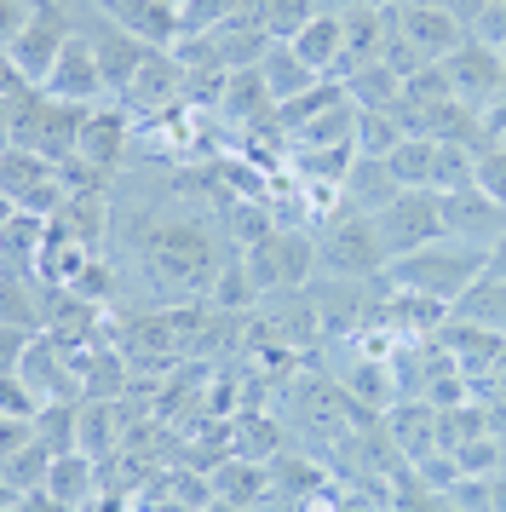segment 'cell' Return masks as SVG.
<instances>
[{
  "label": "cell",
  "mask_w": 506,
  "mask_h": 512,
  "mask_svg": "<svg viewBox=\"0 0 506 512\" xmlns=\"http://www.w3.org/2000/svg\"><path fill=\"white\" fill-rule=\"evenodd\" d=\"M87 104H69V98H52L41 87V98L23 110L18 121H6V144H23V150H35L46 162H75L81 156V133H87Z\"/></svg>",
  "instance_id": "cell-2"
},
{
  "label": "cell",
  "mask_w": 506,
  "mask_h": 512,
  "mask_svg": "<svg viewBox=\"0 0 506 512\" xmlns=\"http://www.w3.org/2000/svg\"><path fill=\"white\" fill-rule=\"evenodd\" d=\"M374 219H380V236H386L391 259L420 254V248H432L437 236L449 231L443 196H432V190H397V202H391V208H380Z\"/></svg>",
  "instance_id": "cell-7"
},
{
  "label": "cell",
  "mask_w": 506,
  "mask_h": 512,
  "mask_svg": "<svg viewBox=\"0 0 506 512\" xmlns=\"http://www.w3.org/2000/svg\"><path fill=\"white\" fill-rule=\"evenodd\" d=\"M294 52L311 64L317 75H340V58H345V18L340 12H322L294 35Z\"/></svg>",
  "instance_id": "cell-21"
},
{
  "label": "cell",
  "mask_w": 506,
  "mask_h": 512,
  "mask_svg": "<svg viewBox=\"0 0 506 512\" xmlns=\"http://www.w3.org/2000/svg\"><path fill=\"white\" fill-rule=\"evenodd\" d=\"M81 449H87L92 461H110L115 449H121V409L115 403H104V397L81 403Z\"/></svg>",
  "instance_id": "cell-27"
},
{
  "label": "cell",
  "mask_w": 506,
  "mask_h": 512,
  "mask_svg": "<svg viewBox=\"0 0 506 512\" xmlns=\"http://www.w3.org/2000/svg\"><path fill=\"white\" fill-rule=\"evenodd\" d=\"M317 259H322L328 277L368 282L391 259V248H386V236H380V219H374V213L340 208V219H328V231H322V242H317Z\"/></svg>",
  "instance_id": "cell-3"
},
{
  "label": "cell",
  "mask_w": 506,
  "mask_h": 512,
  "mask_svg": "<svg viewBox=\"0 0 506 512\" xmlns=\"http://www.w3.org/2000/svg\"><path fill=\"white\" fill-rule=\"evenodd\" d=\"M127 133H133V110L115 104V110H92L87 116V133H81V162L98 167L110 179L121 167V150H127Z\"/></svg>",
  "instance_id": "cell-16"
},
{
  "label": "cell",
  "mask_w": 506,
  "mask_h": 512,
  "mask_svg": "<svg viewBox=\"0 0 506 512\" xmlns=\"http://www.w3.org/2000/svg\"><path fill=\"white\" fill-rule=\"evenodd\" d=\"M345 93H351L357 110H397V98H403V75L380 58V64H363L357 75H345Z\"/></svg>",
  "instance_id": "cell-26"
},
{
  "label": "cell",
  "mask_w": 506,
  "mask_h": 512,
  "mask_svg": "<svg viewBox=\"0 0 506 512\" xmlns=\"http://www.w3.org/2000/svg\"><path fill=\"white\" fill-rule=\"evenodd\" d=\"M271 52V35L265 29H248V24H219V29H202V35H184L173 58L184 70H219V75H242V70H259Z\"/></svg>",
  "instance_id": "cell-4"
},
{
  "label": "cell",
  "mask_w": 506,
  "mask_h": 512,
  "mask_svg": "<svg viewBox=\"0 0 506 512\" xmlns=\"http://www.w3.org/2000/svg\"><path fill=\"white\" fill-rule=\"evenodd\" d=\"M483 277V254L478 248H420V254L397 259V288L432 294V300H460L472 282Z\"/></svg>",
  "instance_id": "cell-5"
},
{
  "label": "cell",
  "mask_w": 506,
  "mask_h": 512,
  "mask_svg": "<svg viewBox=\"0 0 506 512\" xmlns=\"http://www.w3.org/2000/svg\"><path fill=\"white\" fill-rule=\"evenodd\" d=\"M397 29L409 35V47L426 58V64H443V58H455L466 41H472V29L460 24L449 6H397Z\"/></svg>",
  "instance_id": "cell-9"
},
{
  "label": "cell",
  "mask_w": 506,
  "mask_h": 512,
  "mask_svg": "<svg viewBox=\"0 0 506 512\" xmlns=\"http://www.w3.org/2000/svg\"><path fill=\"white\" fill-rule=\"evenodd\" d=\"M87 41H92V58H98V70H104V87H110V93H127V87H133V75L144 70V58L156 52V47H144L138 35H127L121 24H110V18H104V24H92Z\"/></svg>",
  "instance_id": "cell-12"
},
{
  "label": "cell",
  "mask_w": 506,
  "mask_h": 512,
  "mask_svg": "<svg viewBox=\"0 0 506 512\" xmlns=\"http://www.w3.org/2000/svg\"><path fill=\"white\" fill-rule=\"evenodd\" d=\"M478 190L483 196H495V202L506 208V150H495V144L478 156Z\"/></svg>",
  "instance_id": "cell-36"
},
{
  "label": "cell",
  "mask_w": 506,
  "mask_h": 512,
  "mask_svg": "<svg viewBox=\"0 0 506 512\" xmlns=\"http://www.w3.org/2000/svg\"><path fill=\"white\" fill-rule=\"evenodd\" d=\"M460 317H466V323H495L506 334V277L501 271H489V282H472V288H466V294H460Z\"/></svg>",
  "instance_id": "cell-32"
},
{
  "label": "cell",
  "mask_w": 506,
  "mask_h": 512,
  "mask_svg": "<svg viewBox=\"0 0 506 512\" xmlns=\"http://www.w3.org/2000/svg\"><path fill=\"white\" fill-rule=\"evenodd\" d=\"M328 6L322 0H242V12H236V24L248 29H265L271 41H294L299 29L311 24V18H322Z\"/></svg>",
  "instance_id": "cell-17"
},
{
  "label": "cell",
  "mask_w": 506,
  "mask_h": 512,
  "mask_svg": "<svg viewBox=\"0 0 506 512\" xmlns=\"http://www.w3.org/2000/svg\"><path fill=\"white\" fill-rule=\"evenodd\" d=\"M328 484V466L317 461V455H299V449H282L271 461V489L276 495H294V501H305L311 489Z\"/></svg>",
  "instance_id": "cell-28"
},
{
  "label": "cell",
  "mask_w": 506,
  "mask_h": 512,
  "mask_svg": "<svg viewBox=\"0 0 506 512\" xmlns=\"http://www.w3.org/2000/svg\"><path fill=\"white\" fill-rule=\"evenodd\" d=\"M98 461H92L87 449H69V455H58L52 461V472H46V489L58 495V501H69V507H81V501H92L98 495Z\"/></svg>",
  "instance_id": "cell-23"
},
{
  "label": "cell",
  "mask_w": 506,
  "mask_h": 512,
  "mask_svg": "<svg viewBox=\"0 0 506 512\" xmlns=\"http://www.w3.org/2000/svg\"><path fill=\"white\" fill-rule=\"evenodd\" d=\"M207 512H248V507H230V501H213Z\"/></svg>",
  "instance_id": "cell-40"
},
{
  "label": "cell",
  "mask_w": 506,
  "mask_h": 512,
  "mask_svg": "<svg viewBox=\"0 0 506 512\" xmlns=\"http://www.w3.org/2000/svg\"><path fill=\"white\" fill-rule=\"evenodd\" d=\"M167 6H184V0H167Z\"/></svg>",
  "instance_id": "cell-41"
},
{
  "label": "cell",
  "mask_w": 506,
  "mask_h": 512,
  "mask_svg": "<svg viewBox=\"0 0 506 512\" xmlns=\"http://www.w3.org/2000/svg\"><path fill=\"white\" fill-rule=\"evenodd\" d=\"M403 139L409 133H403V121L391 116V110H363L357 116V156H368V162H386Z\"/></svg>",
  "instance_id": "cell-33"
},
{
  "label": "cell",
  "mask_w": 506,
  "mask_h": 512,
  "mask_svg": "<svg viewBox=\"0 0 506 512\" xmlns=\"http://www.w3.org/2000/svg\"><path fill=\"white\" fill-rule=\"evenodd\" d=\"M242 12V0H184L179 18H184V35H202V29H219Z\"/></svg>",
  "instance_id": "cell-35"
},
{
  "label": "cell",
  "mask_w": 506,
  "mask_h": 512,
  "mask_svg": "<svg viewBox=\"0 0 506 512\" xmlns=\"http://www.w3.org/2000/svg\"><path fill=\"white\" fill-rule=\"evenodd\" d=\"M52 219H58V225H64L69 236H75V242H81V248H87V254H104V236H110V202H104V190H81V196H69L64 208L52 213Z\"/></svg>",
  "instance_id": "cell-19"
},
{
  "label": "cell",
  "mask_w": 506,
  "mask_h": 512,
  "mask_svg": "<svg viewBox=\"0 0 506 512\" xmlns=\"http://www.w3.org/2000/svg\"><path fill=\"white\" fill-rule=\"evenodd\" d=\"M386 167L403 190H426L432 185V167H437V139H403L386 156Z\"/></svg>",
  "instance_id": "cell-31"
},
{
  "label": "cell",
  "mask_w": 506,
  "mask_h": 512,
  "mask_svg": "<svg viewBox=\"0 0 506 512\" xmlns=\"http://www.w3.org/2000/svg\"><path fill=\"white\" fill-rule=\"evenodd\" d=\"M317 242L299 231H271L265 242L248 248V271L259 282V294H288V288H305L311 271H317Z\"/></svg>",
  "instance_id": "cell-8"
},
{
  "label": "cell",
  "mask_w": 506,
  "mask_h": 512,
  "mask_svg": "<svg viewBox=\"0 0 506 512\" xmlns=\"http://www.w3.org/2000/svg\"><path fill=\"white\" fill-rule=\"evenodd\" d=\"M121 236L133 242V259L156 294H184V300H213V282L225 277V248L190 213H150L127 208Z\"/></svg>",
  "instance_id": "cell-1"
},
{
  "label": "cell",
  "mask_w": 506,
  "mask_h": 512,
  "mask_svg": "<svg viewBox=\"0 0 506 512\" xmlns=\"http://www.w3.org/2000/svg\"><path fill=\"white\" fill-rule=\"evenodd\" d=\"M489 512H506V472L489 478Z\"/></svg>",
  "instance_id": "cell-37"
},
{
  "label": "cell",
  "mask_w": 506,
  "mask_h": 512,
  "mask_svg": "<svg viewBox=\"0 0 506 512\" xmlns=\"http://www.w3.org/2000/svg\"><path fill=\"white\" fill-rule=\"evenodd\" d=\"M443 70H449V81H455V98L478 104V110H483L495 93H501V81H506L501 52L489 47V41H466L455 58H443Z\"/></svg>",
  "instance_id": "cell-13"
},
{
  "label": "cell",
  "mask_w": 506,
  "mask_h": 512,
  "mask_svg": "<svg viewBox=\"0 0 506 512\" xmlns=\"http://www.w3.org/2000/svg\"><path fill=\"white\" fill-rule=\"evenodd\" d=\"M213 489H219V501L230 507H259V501H271V461H248V455H230L219 472H213Z\"/></svg>",
  "instance_id": "cell-18"
},
{
  "label": "cell",
  "mask_w": 506,
  "mask_h": 512,
  "mask_svg": "<svg viewBox=\"0 0 506 512\" xmlns=\"http://www.w3.org/2000/svg\"><path fill=\"white\" fill-rule=\"evenodd\" d=\"M184 87H190V70H184L173 52H150L144 70L133 75V87L121 93V104L133 116H167V104H184Z\"/></svg>",
  "instance_id": "cell-10"
},
{
  "label": "cell",
  "mask_w": 506,
  "mask_h": 512,
  "mask_svg": "<svg viewBox=\"0 0 506 512\" xmlns=\"http://www.w3.org/2000/svg\"><path fill=\"white\" fill-rule=\"evenodd\" d=\"M46 93L52 98H69V104H92L98 93H110L104 87V70H98V58H92V41L87 35H75L58 58V70L46 75Z\"/></svg>",
  "instance_id": "cell-15"
},
{
  "label": "cell",
  "mask_w": 506,
  "mask_h": 512,
  "mask_svg": "<svg viewBox=\"0 0 506 512\" xmlns=\"http://www.w3.org/2000/svg\"><path fill=\"white\" fill-rule=\"evenodd\" d=\"M110 24H121L127 35H138L144 47H161L173 52L184 41V18L179 6H167V0H92Z\"/></svg>",
  "instance_id": "cell-11"
},
{
  "label": "cell",
  "mask_w": 506,
  "mask_h": 512,
  "mask_svg": "<svg viewBox=\"0 0 506 512\" xmlns=\"http://www.w3.org/2000/svg\"><path fill=\"white\" fill-rule=\"evenodd\" d=\"M489 271H501L506 277V236H495V259H489Z\"/></svg>",
  "instance_id": "cell-38"
},
{
  "label": "cell",
  "mask_w": 506,
  "mask_h": 512,
  "mask_svg": "<svg viewBox=\"0 0 506 512\" xmlns=\"http://www.w3.org/2000/svg\"><path fill=\"white\" fill-rule=\"evenodd\" d=\"M52 449L41 438L18 443V449H6V501H23L29 489H46V472H52Z\"/></svg>",
  "instance_id": "cell-25"
},
{
  "label": "cell",
  "mask_w": 506,
  "mask_h": 512,
  "mask_svg": "<svg viewBox=\"0 0 506 512\" xmlns=\"http://www.w3.org/2000/svg\"><path fill=\"white\" fill-rule=\"evenodd\" d=\"M345 392L357 397L368 415L397 409V369H386L380 357H357V363H351V374H345Z\"/></svg>",
  "instance_id": "cell-24"
},
{
  "label": "cell",
  "mask_w": 506,
  "mask_h": 512,
  "mask_svg": "<svg viewBox=\"0 0 506 512\" xmlns=\"http://www.w3.org/2000/svg\"><path fill=\"white\" fill-rule=\"evenodd\" d=\"M46 231H52V219H41V213H23V208L6 213V277H35Z\"/></svg>",
  "instance_id": "cell-20"
},
{
  "label": "cell",
  "mask_w": 506,
  "mask_h": 512,
  "mask_svg": "<svg viewBox=\"0 0 506 512\" xmlns=\"http://www.w3.org/2000/svg\"><path fill=\"white\" fill-rule=\"evenodd\" d=\"M230 426H236V455H248V461H276V455L288 449L282 426H276L265 409H242Z\"/></svg>",
  "instance_id": "cell-29"
},
{
  "label": "cell",
  "mask_w": 506,
  "mask_h": 512,
  "mask_svg": "<svg viewBox=\"0 0 506 512\" xmlns=\"http://www.w3.org/2000/svg\"><path fill=\"white\" fill-rule=\"evenodd\" d=\"M213 305L219 311H236V317H248L253 305H259V282H253L248 259H230L225 265V277L213 282Z\"/></svg>",
  "instance_id": "cell-34"
},
{
  "label": "cell",
  "mask_w": 506,
  "mask_h": 512,
  "mask_svg": "<svg viewBox=\"0 0 506 512\" xmlns=\"http://www.w3.org/2000/svg\"><path fill=\"white\" fill-rule=\"evenodd\" d=\"M6 202H23L29 190H41L46 179H58V162H46L35 150H23V144H6Z\"/></svg>",
  "instance_id": "cell-30"
},
{
  "label": "cell",
  "mask_w": 506,
  "mask_h": 512,
  "mask_svg": "<svg viewBox=\"0 0 506 512\" xmlns=\"http://www.w3.org/2000/svg\"><path fill=\"white\" fill-rule=\"evenodd\" d=\"M397 6H449V0H397Z\"/></svg>",
  "instance_id": "cell-39"
},
{
  "label": "cell",
  "mask_w": 506,
  "mask_h": 512,
  "mask_svg": "<svg viewBox=\"0 0 506 512\" xmlns=\"http://www.w3.org/2000/svg\"><path fill=\"white\" fill-rule=\"evenodd\" d=\"M219 116H225L236 133H265V127H282V121H276V93L265 87V75H259V70L230 75Z\"/></svg>",
  "instance_id": "cell-14"
},
{
  "label": "cell",
  "mask_w": 506,
  "mask_h": 512,
  "mask_svg": "<svg viewBox=\"0 0 506 512\" xmlns=\"http://www.w3.org/2000/svg\"><path fill=\"white\" fill-rule=\"evenodd\" d=\"M69 41H75V35H69L64 6H58V0H35V6H29V24L6 41V64L46 87V75L58 70V58H64Z\"/></svg>",
  "instance_id": "cell-6"
},
{
  "label": "cell",
  "mask_w": 506,
  "mask_h": 512,
  "mask_svg": "<svg viewBox=\"0 0 506 512\" xmlns=\"http://www.w3.org/2000/svg\"><path fill=\"white\" fill-rule=\"evenodd\" d=\"M259 75H265V87L276 93V104H288V98L311 93L317 81H328V75H317L305 58L294 52V41H271V52H265V64H259Z\"/></svg>",
  "instance_id": "cell-22"
}]
</instances>
